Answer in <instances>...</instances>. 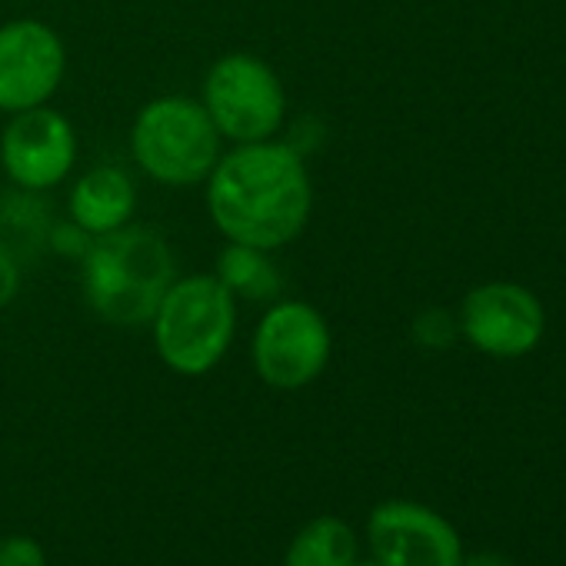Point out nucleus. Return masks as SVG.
<instances>
[{
	"mask_svg": "<svg viewBox=\"0 0 566 566\" xmlns=\"http://www.w3.org/2000/svg\"><path fill=\"white\" fill-rule=\"evenodd\" d=\"M210 223L227 243L280 250L294 243L314 210V180L297 144H233L203 180Z\"/></svg>",
	"mask_w": 566,
	"mask_h": 566,
	"instance_id": "f257e3e1",
	"label": "nucleus"
},
{
	"mask_svg": "<svg viewBox=\"0 0 566 566\" xmlns=\"http://www.w3.org/2000/svg\"><path fill=\"white\" fill-rule=\"evenodd\" d=\"M81 263L87 307L111 327L124 331L147 327L160 297L177 280L170 243L157 230L137 223L94 237Z\"/></svg>",
	"mask_w": 566,
	"mask_h": 566,
	"instance_id": "f03ea898",
	"label": "nucleus"
},
{
	"mask_svg": "<svg viewBox=\"0 0 566 566\" xmlns=\"http://www.w3.org/2000/svg\"><path fill=\"white\" fill-rule=\"evenodd\" d=\"M147 327L164 367L180 377H203L237 337V297L213 273L177 276Z\"/></svg>",
	"mask_w": 566,
	"mask_h": 566,
	"instance_id": "7ed1b4c3",
	"label": "nucleus"
},
{
	"mask_svg": "<svg viewBox=\"0 0 566 566\" xmlns=\"http://www.w3.org/2000/svg\"><path fill=\"white\" fill-rule=\"evenodd\" d=\"M223 154L210 114L197 97L167 94L147 101L130 127L134 164L164 187H193L210 177Z\"/></svg>",
	"mask_w": 566,
	"mask_h": 566,
	"instance_id": "20e7f679",
	"label": "nucleus"
},
{
	"mask_svg": "<svg viewBox=\"0 0 566 566\" xmlns=\"http://www.w3.org/2000/svg\"><path fill=\"white\" fill-rule=\"evenodd\" d=\"M217 134L230 144L273 140L287 120V91L256 54H223L210 64L200 94Z\"/></svg>",
	"mask_w": 566,
	"mask_h": 566,
	"instance_id": "39448f33",
	"label": "nucleus"
},
{
	"mask_svg": "<svg viewBox=\"0 0 566 566\" xmlns=\"http://www.w3.org/2000/svg\"><path fill=\"white\" fill-rule=\"evenodd\" d=\"M331 354V324L307 301H273L250 340L253 370L273 390L311 387L324 377Z\"/></svg>",
	"mask_w": 566,
	"mask_h": 566,
	"instance_id": "423d86ee",
	"label": "nucleus"
},
{
	"mask_svg": "<svg viewBox=\"0 0 566 566\" xmlns=\"http://www.w3.org/2000/svg\"><path fill=\"white\" fill-rule=\"evenodd\" d=\"M77 130L51 104L11 114L0 130V167L18 190L48 193L61 187L77 164Z\"/></svg>",
	"mask_w": 566,
	"mask_h": 566,
	"instance_id": "0eeeda50",
	"label": "nucleus"
},
{
	"mask_svg": "<svg viewBox=\"0 0 566 566\" xmlns=\"http://www.w3.org/2000/svg\"><path fill=\"white\" fill-rule=\"evenodd\" d=\"M67 74L61 34L34 18L0 24V114L51 104Z\"/></svg>",
	"mask_w": 566,
	"mask_h": 566,
	"instance_id": "6e6552de",
	"label": "nucleus"
},
{
	"mask_svg": "<svg viewBox=\"0 0 566 566\" xmlns=\"http://www.w3.org/2000/svg\"><path fill=\"white\" fill-rule=\"evenodd\" d=\"M460 337H467L480 354L513 360L530 354L546 331L539 301L520 283H483L460 304Z\"/></svg>",
	"mask_w": 566,
	"mask_h": 566,
	"instance_id": "1a4fd4ad",
	"label": "nucleus"
},
{
	"mask_svg": "<svg viewBox=\"0 0 566 566\" xmlns=\"http://www.w3.org/2000/svg\"><path fill=\"white\" fill-rule=\"evenodd\" d=\"M374 559L384 566H460L457 530L433 510L407 500L380 503L367 520Z\"/></svg>",
	"mask_w": 566,
	"mask_h": 566,
	"instance_id": "9d476101",
	"label": "nucleus"
},
{
	"mask_svg": "<svg viewBox=\"0 0 566 566\" xmlns=\"http://www.w3.org/2000/svg\"><path fill=\"white\" fill-rule=\"evenodd\" d=\"M137 213V184L117 164H97L84 170L67 197V217L84 227L91 237L114 233L134 223Z\"/></svg>",
	"mask_w": 566,
	"mask_h": 566,
	"instance_id": "9b49d317",
	"label": "nucleus"
},
{
	"mask_svg": "<svg viewBox=\"0 0 566 566\" xmlns=\"http://www.w3.org/2000/svg\"><path fill=\"white\" fill-rule=\"evenodd\" d=\"M213 276L223 283V287L240 301L260 304V301H273L280 297V270L270 260V250L260 247H247V243H227L217 256V270Z\"/></svg>",
	"mask_w": 566,
	"mask_h": 566,
	"instance_id": "f8f14e48",
	"label": "nucleus"
},
{
	"mask_svg": "<svg viewBox=\"0 0 566 566\" xmlns=\"http://www.w3.org/2000/svg\"><path fill=\"white\" fill-rule=\"evenodd\" d=\"M357 563V536L350 523L340 516L311 520L294 543L287 546L283 566H354Z\"/></svg>",
	"mask_w": 566,
	"mask_h": 566,
	"instance_id": "ddd939ff",
	"label": "nucleus"
},
{
	"mask_svg": "<svg viewBox=\"0 0 566 566\" xmlns=\"http://www.w3.org/2000/svg\"><path fill=\"white\" fill-rule=\"evenodd\" d=\"M0 230H4L0 247L14 256H18V247L48 243L51 217H48V207L41 203V193L21 190L8 200H0Z\"/></svg>",
	"mask_w": 566,
	"mask_h": 566,
	"instance_id": "4468645a",
	"label": "nucleus"
},
{
	"mask_svg": "<svg viewBox=\"0 0 566 566\" xmlns=\"http://www.w3.org/2000/svg\"><path fill=\"white\" fill-rule=\"evenodd\" d=\"M413 337L427 350H443V347H450L460 337V324H457L453 314H447L440 307H430V311H423L413 321Z\"/></svg>",
	"mask_w": 566,
	"mask_h": 566,
	"instance_id": "2eb2a0df",
	"label": "nucleus"
},
{
	"mask_svg": "<svg viewBox=\"0 0 566 566\" xmlns=\"http://www.w3.org/2000/svg\"><path fill=\"white\" fill-rule=\"evenodd\" d=\"M91 240H94V237H91L84 227H77L71 217L61 220V223H51V233H48L51 250H57V253H64V256H74V260H81V256L87 253Z\"/></svg>",
	"mask_w": 566,
	"mask_h": 566,
	"instance_id": "dca6fc26",
	"label": "nucleus"
},
{
	"mask_svg": "<svg viewBox=\"0 0 566 566\" xmlns=\"http://www.w3.org/2000/svg\"><path fill=\"white\" fill-rule=\"evenodd\" d=\"M0 566H48V556L38 539L8 536L0 539Z\"/></svg>",
	"mask_w": 566,
	"mask_h": 566,
	"instance_id": "f3484780",
	"label": "nucleus"
},
{
	"mask_svg": "<svg viewBox=\"0 0 566 566\" xmlns=\"http://www.w3.org/2000/svg\"><path fill=\"white\" fill-rule=\"evenodd\" d=\"M24 287V273H21V260L14 253H8L4 247H0V311L11 307L18 301Z\"/></svg>",
	"mask_w": 566,
	"mask_h": 566,
	"instance_id": "a211bd4d",
	"label": "nucleus"
},
{
	"mask_svg": "<svg viewBox=\"0 0 566 566\" xmlns=\"http://www.w3.org/2000/svg\"><path fill=\"white\" fill-rule=\"evenodd\" d=\"M460 566H513V563L496 553H473L470 559H460Z\"/></svg>",
	"mask_w": 566,
	"mask_h": 566,
	"instance_id": "6ab92c4d",
	"label": "nucleus"
},
{
	"mask_svg": "<svg viewBox=\"0 0 566 566\" xmlns=\"http://www.w3.org/2000/svg\"><path fill=\"white\" fill-rule=\"evenodd\" d=\"M354 566H384V563L380 559H357Z\"/></svg>",
	"mask_w": 566,
	"mask_h": 566,
	"instance_id": "aec40b11",
	"label": "nucleus"
}]
</instances>
